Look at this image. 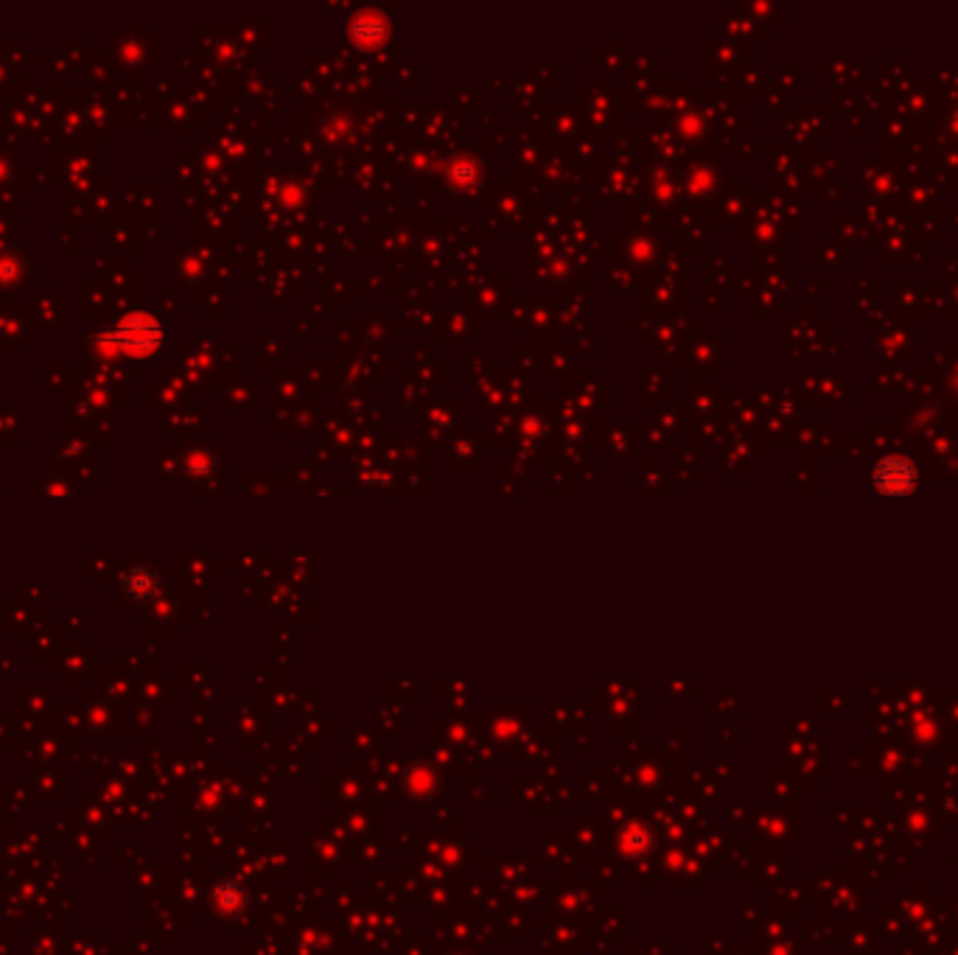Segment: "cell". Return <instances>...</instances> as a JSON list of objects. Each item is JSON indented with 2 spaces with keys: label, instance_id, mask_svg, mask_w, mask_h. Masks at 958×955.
Returning a JSON list of instances; mask_svg holds the SVG:
<instances>
[{
  "label": "cell",
  "instance_id": "6da1fadb",
  "mask_svg": "<svg viewBox=\"0 0 958 955\" xmlns=\"http://www.w3.org/2000/svg\"><path fill=\"white\" fill-rule=\"evenodd\" d=\"M874 482L880 490L888 493V497H903V493L913 485V471H911V466L903 463V459H885L874 474Z\"/></svg>",
  "mask_w": 958,
  "mask_h": 955
}]
</instances>
